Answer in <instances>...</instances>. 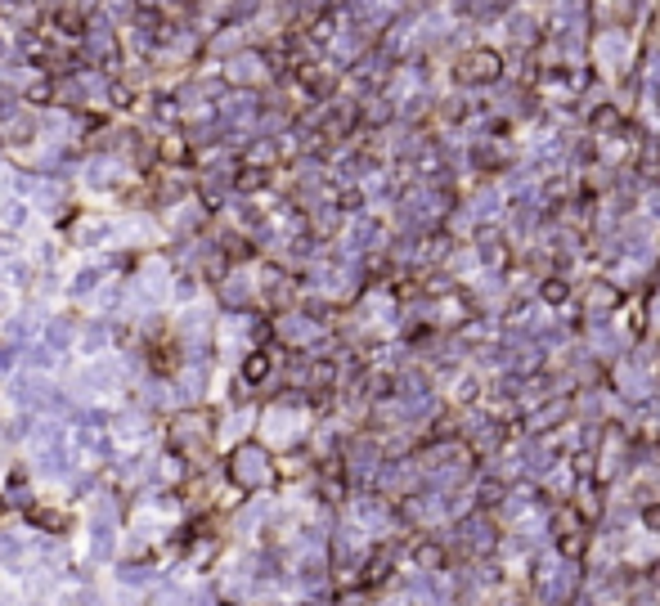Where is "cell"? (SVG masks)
<instances>
[{
  "label": "cell",
  "instance_id": "6da1fadb",
  "mask_svg": "<svg viewBox=\"0 0 660 606\" xmlns=\"http://www.w3.org/2000/svg\"><path fill=\"white\" fill-rule=\"evenodd\" d=\"M459 77L463 81H494L498 77V55L494 50H467L459 59Z\"/></svg>",
  "mask_w": 660,
  "mask_h": 606
},
{
  "label": "cell",
  "instance_id": "7a4b0ae2",
  "mask_svg": "<svg viewBox=\"0 0 660 606\" xmlns=\"http://www.w3.org/2000/svg\"><path fill=\"white\" fill-rule=\"evenodd\" d=\"M647 521H652V526H660V507H652V512H647Z\"/></svg>",
  "mask_w": 660,
  "mask_h": 606
}]
</instances>
